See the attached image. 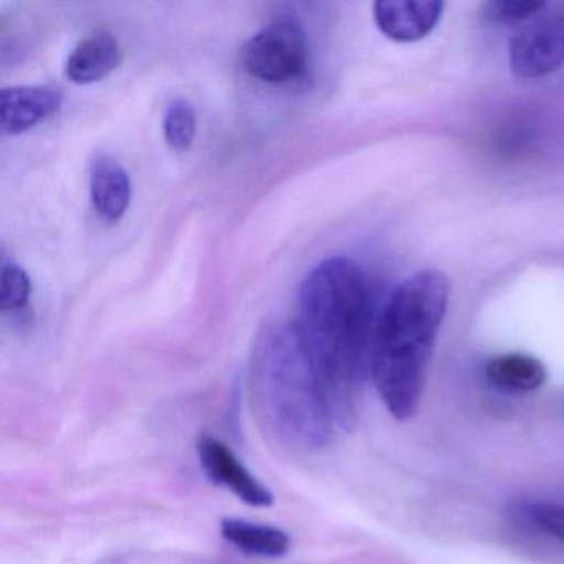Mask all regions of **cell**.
<instances>
[{"mask_svg": "<svg viewBox=\"0 0 564 564\" xmlns=\"http://www.w3.org/2000/svg\"><path fill=\"white\" fill-rule=\"evenodd\" d=\"M375 322L371 286L358 263L333 257L308 273L293 326L338 427L355 425L356 392L369 372Z\"/></svg>", "mask_w": 564, "mask_h": 564, "instance_id": "1", "label": "cell"}, {"mask_svg": "<svg viewBox=\"0 0 564 564\" xmlns=\"http://www.w3.org/2000/svg\"><path fill=\"white\" fill-rule=\"evenodd\" d=\"M451 299V282L437 270H422L392 290L376 316L369 376L398 421L414 415Z\"/></svg>", "mask_w": 564, "mask_h": 564, "instance_id": "2", "label": "cell"}, {"mask_svg": "<svg viewBox=\"0 0 564 564\" xmlns=\"http://www.w3.org/2000/svg\"><path fill=\"white\" fill-rule=\"evenodd\" d=\"M257 421L292 452H315L333 437L332 414L295 326L270 329L257 343L250 369Z\"/></svg>", "mask_w": 564, "mask_h": 564, "instance_id": "3", "label": "cell"}, {"mask_svg": "<svg viewBox=\"0 0 564 564\" xmlns=\"http://www.w3.org/2000/svg\"><path fill=\"white\" fill-rule=\"evenodd\" d=\"M242 65L250 77L265 84H286L302 77L308 65V42L302 24L293 15L273 19L247 42Z\"/></svg>", "mask_w": 564, "mask_h": 564, "instance_id": "4", "label": "cell"}, {"mask_svg": "<svg viewBox=\"0 0 564 564\" xmlns=\"http://www.w3.org/2000/svg\"><path fill=\"white\" fill-rule=\"evenodd\" d=\"M564 62V18L540 19L514 35L510 45L511 70L520 78H540Z\"/></svg>", "mask_w": 564, "mask_h": 564, "instance_id": "5", "label": "cell"}, {"mask_svg": "<svg viewBox=\"0 0 564 564\" xmlns=\"http://www.w3.org/2000/svg\"><path fill=\"white\" fill-rule=\"evenodd\" d=\"M200 468L210 484L232 491L243 503L256 508L273 505V495L262 481L257 480L237 455L219 438L204 435L197 442Z\"/></svg>", "mask_w": 564, "mask_h": 564, "instance_id": "6", "label": "cell"}, {"mask_svg": "<svg viewBox=\"0 0 564 564\" xmlns=\"http://www.w3.org/2000/svg\"><path fill=\"white\" fill-rule=\"evenodd\" d=\"M444 4L435 0H379L372 6L379 31L394 42H417L434 31Z\"/></svg>", "mask_w": 564, "mask_h": 564, "instance_id": "7", "label": "cell"}, {"mask_svg": "<svg viewBox=\"0 0 564 564\" xmlns=\"http://www.w3.org/2000/svg\"><path fill=\"white\" fill-rule=\"evenodd\" d=\"M62 107V94L52 87H11L0 91V131L6 137L25 133Z\"/></svg>", "mask_w": 564, "mask_h": 564, "instance_id": "8", "label": "cell"}, {"mask_svg": "<svg viewBox=\"0 0 564 564\" xmlns=\"http://www.w3.org/2000/svg\"><path fill=\"white\" fill-rule=\"evenodd\" d=\"M90 196L98 216L117 223L127 213L131 199V181L115 158L98 156L90 174Z\"/></svg>", "mask_w": 564, "mask_h": 564, "instance_id": "9", "label": "cell"}, {"mask_svg": "<svg viewBox=\"0 0 564 564\" xmlns=\"http://www.w3.org/2000/svg\"><path fill=\"white\" fill-rule=\"evenodd\" d=\"M121 48L110 32L85 37L67 61V77L77 85H90L108 77L120 65Z\"/></svg>", "mask_w": 564, "mask_h": 564, "instance_id": "10", "label": "cell"}, {"mask_svg": "<svg viewBox=\"0 0 564 564\" xmlns=\"http://www.w3.org/2000/svg\"><path fill=\"white\" fill-rule=\"evenodd\" d=\"M220 533L224 540L250 556L280 557L290 551L289 534L269 524L226 518L220 523Z\"/></svg>", "mask_w": 564, "mask_h": 564, "instance_id": "11", "label": "cell"}, {"mask_svg": "<svg viewBox=\"0 0 564 564\" xmlns=\"http://www.w3.org/2000/svg\"><path fill=\"white\" fill-rule=\"evenodd\" d=\"M488 381L505 391L531 392L546 381V368L540 359L523 352L495 356L485 368Z\"/></svg>", "mask_w": 564, "mask_h": 564, "instance_id": "12", "label": "cell"}, {"mask_svg": "<svg viewBox=\"0 0 564 564\" xmlns=\"http://www.w3.org/2000/svg\"><path fill=\"white\" fill-rule=\"evenodd\" d=\"M32 282L29 273L19 263L2 257L0 262V308L2 312H19L31 302Z\"/></svg>", "mask_w": 564, "mask_h": 564, "instance_id": "13", "label": "cell"}, {"mask_svg": "<svg viewBox=\"0 0 564 564\" xmlns=\"http://www.w3.org/2000/svg\"><path fill=\"white\" fill-rule=\"evenodd\" d=\"M164 138L176 151H187L196 138L197 118L189 101L177 98L167 105L164 113Z\"/></svg>", "mask_w": 564, "mask_h": 564, "instance_id": "14", "label": "cell"}, {"mask_svg": "<svg viewBox=\"0 0 564 564\" xmlns=\"http://www.w3.org/2000/svg\"><path fill=\"white\" fill-rule=\"evenodd\" d=\"M518 513L531 528L564 544V503L560 501H524Z\"/></svg>", "mask_w": 564, "mask_h": 564, "instance_id": "15", "label": "cell"}, {"mask_svg": "<svg viewBox=\"0 0 564 564\" xmlns=\"http://www.w3.org/2000/svg\"><path fill=\"white\" fill-rule=\"evenodd\" d=\"M543 8V2L536 0H491L481 12L494 24H520L534 18Z\"/></svg>", "mask_w": 564, "mask_h": 564, "instance_id": "16", "label": "cell"}]
</instances>
